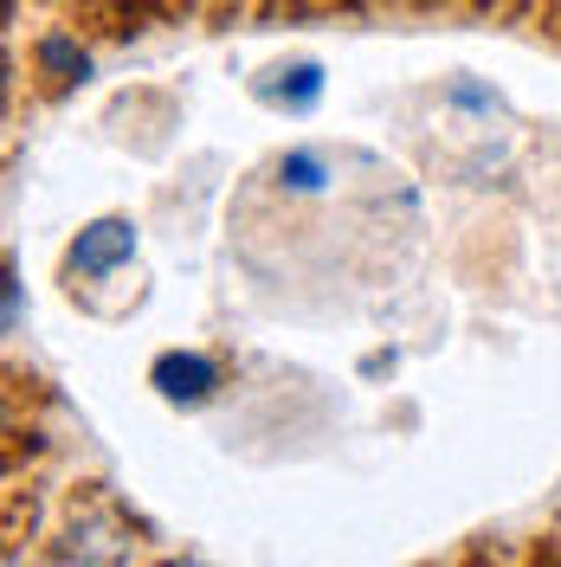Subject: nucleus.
Masks as SVG:
<instances>
[{"label": "nucleus", "mask_w": 561, "mask_h": 567, "mask_svg": "<svg viewBox=\"0 0 561 567\" xmlns=\"http://www.w3.org/2000/svg\"><path fill=\"white\" fill-rule=\"evenodd\" d=\"M149 388L162 393L169 406H201V400H213V388H220V368L194 349H169V354H155Z\"/></svg>", "instance_id": "nucleus-1"}, {"label": "nucleus", "mask_w": 561, "mask_h": 567, "mask_svg": "<svg viewBox=\"0 0 561 567\" xmlns=\"http://www.w3.org/2000/svg\"><path fill=\"white\" fill-rule=\"evenodd\" d=\"M130 258H136V226L130 219H91L71 239V271H84V278H110Z\"/></svg>", "instance_id": "nucleus-2"}, {"label": "nucleus", "mask_w": 561, "mask_h": 567, "mask_svg": "<svg viewBox=\"0 0 561 567\" xmlns=\"http://www.w3.org/2000/svg\"><path fill=\"white\" fill-rule=\"evenodd\" d=\"M258 97H272V104H284V110H310L316 97H323V65H278L265 84H258Z\"/></svg>", "instance_id": "nucleus-3"}, {"label": "nucleus", "mask_w": 561, "mask_h": 567, "mask_svg": "<svg viewBox=\"0 0 561 567\" xmlns=\"http://www.w3.org/2000/svg\"><path fill=\"white\" fill-rule=\"evenodd\" d=\"M323 181H329V162L316 148H284V162H278L284 194H323Z\"/></svg>", "instance_id": "nucleus-4"}, {"label": "nucleus", "mask_w": 561, "mask_h": 567, "mask_svg": "<svg viewBox=\"0 0 561 567\" xmlns=\"http://www.w3.org/2000/svg\"><path fill=\"white\" fill-rule=\"evenodd\" d=\"M39 71H45V78H59V84H71V78H84V71H91V59L78 52V39L45 33V39H39Z\"/></svg>", "instance_id": "nucleus-5"}, {"label": "nucleus", "mask_w": 561, "mask_h": 567, "mask_svg": "<svg viewBox=\"0 0 561 567\" xmlns=\"http://www.w3.org/2000/svg\"><path fill=\"white\" fill-rule=\"evenodd\" d=\"M7 336H20V278L7 271Z\"/></svg>", "instance_id": "nucleus-6"}, {"label": "nucleus", "mask_w": 561, "mask_h": 567, "mask_svg": "<svg viewBox=\"0 0 561 567\" xmlns=\"http://www.w3.org/2000/svg\"><path fill=\"white\" fill-rule=\"evenodd\" d=\"M162 567H207V561H162Z\"/></svg>", "instance_id": "nucleus-7"}, {"label": "nucleus", "mask_w": 561, "mask_h": 567, "mask_svg": "<svg viewBox=\"0 0 561 567\" xmlns=\"http://www.w3.org/2000/svg\"><path fill=\"white\" fill-rule=\"evenodd\" d=\"M549 567H561V561H549Z\"/></svg>", "instance_id": "nucleus-8"}]
</instances>
